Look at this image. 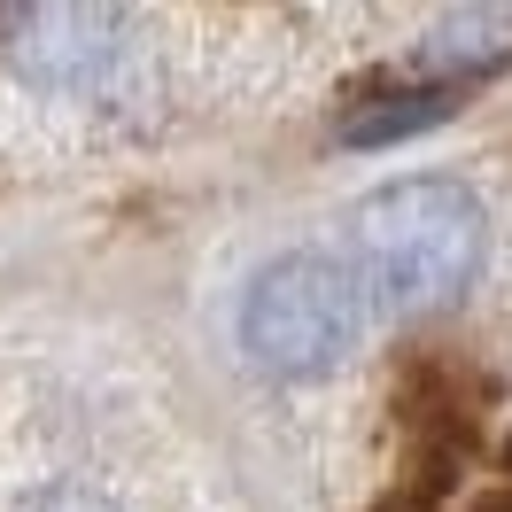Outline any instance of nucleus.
Here are the masks:
<instances>
[{
	"label": "nucleus",
	"instance_id": "obj_1",
	"mask_svg": "<svg viewBox=\"0 0 512 512\" xmlns=\"http://www.w3.org/2000/svg\"><path fill=\"white\" fill-rule=\"evenodd\" d=\"M481 256H489V210L450 171L388 179L381 194L357 202V218H350L357 280L373 295V311H396V319L450 311L481 280Z\"/></svg>",
	"mask_w": 512,
	"mask_h": 512
},
{
	"label": "nucleus",
	"instance_id": "obj_2",
	"mask_svg": "<svg viewBox=\"0 0 512 512\" xmlns=\"http://www.w3.org/2000/svg\"><path fill=\"white\" fill-rule=\"evenodd\" d=\"M365 319H373V295L357 280V264L326 256V249L272 256L241 288V350L272 381H326V373H342L357 357V342H365Z\"/></svg>",
	"mask_w": 512,
	"mask_h": 512
},
{
	"label": "nucleus",
	"instance_id": "obj_3",
	"mask_svg": "<svg viewBox=\"0 0 512 512\" xmlns=\"http://www.w3.org/2000/svg\"><path fill=\"white\" fill-rule=\"evenodd\" d=\"M0 63L47 101H117L132 78V16L125 8H0Z\"/></svg>",
	"mask_w": 512,
	"mask_h": 512
},
{
	"label": "nucleus",
	"instance_id": "obj_4",
	"mask_svg": "<svg viewBox=\"0 0 512 512\" xmlns=\"http://www.w3.org/2000/svg\"><path fill=\"white\" fill-rule=\"evenodd\" d=\"M512 63V8H466V16H443L435 32L419 39V86H443V94H466L474 78Z\"/></svg>",
	"mask_w": 512,
	"mask_h": 512
},
{
	"label": "nucleus",
	"instance_id": "obj_5",
	"mask_svg": "<svg viewBox=\"0 0 512 512\" xmlns=\"http://www.w3.org/2000/svg\"><path fill=\"white\" fill-rule=\"evenodd\" d=\"M443 109H458V94H443V86H396V94H373L365 109H357L350 125H342V140L350 148H388V140H404V132H427L443 125Z\"/></svg>",
	"mask_w": 512,
	"mask_h": 512
},
{
	"label": "nucleus",
	"instance_id": "obj_6",
	"mask_svg": "<svg viewBox=\"0 0 512 512\" xmlns=\"http://www.w3.org/2000/svg\"><path fill=\"white\" fill-rule=\"evenodd\" d=\"M24 512H117V497H101L94 481H47L24 497Z\"/></svg>",
	"mask_w": 512,
	"mask_h": 512
},
{
	"label": "nucleus",
	"instance_id": "obj_7",
	"mask_svg": "<svg viewBox=\"0 0 512 512\" xmlns=\"http://www.w3.org/2000/svg\"><path fill=\"white\" fill-rule=\"evenodd\" d=\"M489 512H512V497H505V505H489Z\"/></svg>",
	"mask_w": 512,
	"mask_h": 512
}]
</instances>
